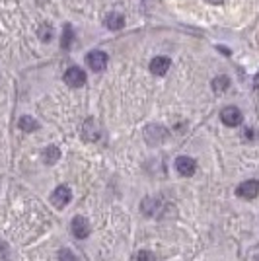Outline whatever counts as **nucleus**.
<instances>
[{"mask_svg": "<svg viewBox=\"0 0 259 261\" xmlns=\"http://www.w3.org/2000/svg\"><path fill=\"white\" fill-rule=\"evenodd\" d=\"M59 261H78V257L74 255L70 249H61L59 251Z\"/></svg>", "mask_w": 259, "mask_h": 261, "instance_id": "obj_17", "label": "nucleus"}, {"mask_svg": "<svg viewBox=\"0 0 259 261\" xmlns=\"http://www.w3.org/2000/svg\"><path fill=\"white\" fill-rule=\"evenodd\" d=\"M105 25H107L109 29H113V31H119L125 25V18L119 12H111L107 14V18H105Z\"/></svg>", "mask_w": 259, "mask_h": 261, "instance_id": "obj_13", "label": "nucleus"}, {"mask_svg": "<svg viewBox=\"0 0 259 261\" xmlns=\"http://www.w3.org/2000/svg\"><path fill=\"white\" fill-rule=\"evenodd\" d=\"M228 86H230L228 76H218V78L212 80V90L214 92H224V90H228Z\"/></svg>", "mask_w": 259, "mask_h": 261, "instance_id": "obj_15", "label": "nucleus"}, {"mask_svg": "<svg viewBox=\"0 0 259 261\" xmlns=\"http://www.w3.org/2000/svg\"><path fill=\"white\" fill-rule=\"evenodd\" d=\"M70 230H72L74 238L84 240L90 234V222H88L84 216H74L72 222H70Z\"/></svg>", "mask_w": 259, "mask_h": 261, "instance_id": "obj_9", "label": "nucleus"}, {"mask_svg": "<svg viewBox=\"0 0 259 261\" xmlns=\"http://www.w3.org/2000/svg\"><path fill=\"white\" fill-rule=\"evenodd\" d=\"M158 207H160V201L156 197H144L142 203H140V211H142L144 216H156Z\"/></svg>", "mask_w": 259, "mask_h": 261, "instance_id": "obj_11", "label": "nucleus"}, {"mask_svg": "<svg viewBox=\"0 0 259 261\" xmlns=\"http://www.w3.org/2000/svg\"><path fill=\"white\" fill-rule=\"evenodd\" d=\"M255 88H259V74L255 76Z\"/></svg>", "mask_w": 259, "mask_h": 261, "instance_id": "obj_21", "label": "nucleus"}, {"mask_svg": "<svg viewBox=\"0 0 259 261\" xmlns=\"http://www.w3.org/2000/svg\"><path fill=\"white\" fill-rule=\"evenodd\" d=\"M70 41H72V27H70V25H64V31H62V41H61L62 49H68V47H70Z\"/></svg>", "mask_w": 259, "mask_h": 261, "instance_id": "obj_16", "label": "nucleus"}, {"mask_svg": "<svg viewBox=\"0 0 259 261\" xmlns=\"http://www.w3.org/2000/svg\"><path fill=\"white\" fill-rule=\"evenodd\" d=\"M101 137V129H99V125L96 123V119H88L84 121L82 125V138L86 140V142H96L98 138Z\"/></svg>", "mask_w": 259, "mask_h": 261, "instance_id": "obj_7", "label": "nucleus"}, {"mask_svg": "<svg viewBox=\"0 0 259 261\" xmlns=\"http://www.w3.org/2000/svg\"><path fill=\"white\" fill-rule=\"evenodd\" d=\"M136 261H154V255H152L150 251H146V249H142V251H138Z\"/></svg>", "mask_w": 259, "mask_h": 261, "instance_id": "obj_18", "label": "nucleus"}, {"mask_svg": "<svg viewBox=\"0 0 259 261\" xmlns=\"http://www.w3.org/2000/svg\"><path fill=\"white\" fill-rule=\"evenodd\" d=\"M144 138L150 146H158L168 138V131L162 125H148L144 129Z\"/></svg>", "mask_w": 259, "mask_h": 261, "instance_id": "obj_1", "label": "nucleus"}, {"mask_svg": "<svg viewBox=\"0 0 259 261\" xmlns=\"http://www.w3.org/2000/svg\"><path fill=\"white\" fill-rule=\"evenodd\" d=\"M207 2H209V4H222L224 0H207Z\"/></svg>", "mask_w": 259, "mask_h": 261, "instance_id": "obj_20", "label": "nucleus"}, {"mask_svg": "<svg viewBox=\"0 0 259 261\" xmlns=\"http://www.w3.org/2000/svg\"><path fill=\"white\" fill-rule=\"evenodd\" d=\"M259 193V181L257 179H247L244 183L236 187V195L242 199H255Z\"/></svg>", "mask_w": 259, "mask_h": 261, "instance_id": "obj_4", "label": "nucleus"}, {"mask_svg": "<svg viewBox=\"0 0 259 261\" xmlns=\"http://www.w3.org/2000/svg\"><path fill=\"white\" fill-rule=\"evenodd\" d=\"M39 35H41L43 41H49L53 38V31L49 29V25H43V29H39Z\"/></svg>", "mask_w": 259, "mask_h": 261, "instance_id": "obj_19", "label": "nucleus"}, {"mask_svg": "<svg viewBox=\"0 0 259 261\" xmlns=\"http://www.w3.org/2000/svg\"><path fill=\"white\" fill-rule=\"evenodd\" d=\"M41 158H43V162L47 166H53V164H57V160L61 158V150H59V146H55V144H49L47 148L43 150Z\"/></svg>", "mask_w": 259, "mask_h": 261, "instance_id": "obj_12", "label": "nucleus"}, {"mask_svg": "<svg viewBox=\"0 0 259 261\" xmlns=\"http://www.w3.org/2000/svg\"><path fill=\"white\" fill-rule=\"evenodd\" d=\"M72 199V193H70V189L66 185H59L53 193H51V203H53V207H57V209H64L68 203Z\"/></svg>", "mask_w": 259, "mask_h": 261, "instance_id": "obj_2", "label": "nucleus"}, {"mask_svg": "<svg viewBox=\"0 0 259 261\" xmlns=\"http://www.w3.org/2000/svg\"><path fill=\"white\" fill-rule=\"evenodd\" d=\"M18 127H20L22 131H25V133H33V131H37V129H39V123H37L31 115H24V117H20Z\"/></svg>", "mask_w": 259, "mask_h": 261, "instance_id": "obj_14", "label": "nucleus"}, {"mask_svg": "<svg viewBox=\"0 0 259 261\" xmlns=\"http://www.w3.org/2000/svg\"><path fill=\"white\" fill-rule=\"evenodd\" d=\"M220 119L226 127H238V125L242 123L244 115H242V111L236 105H228V107H224L220 111Z\"/></svg>", "mask_w": 259, "mask_h": 261, "instance_id": "obj_3", "label": "nucleus"}, {"mask_svg": "<svg viewBox=\"0 0 259 261\" xmlns=\"http://www.w3.org/2000/svg\"><path fill=\"white\" fill-rule=\"evenodd\" d=\"M64 82L72 88H80L86 84V72L78 66H70L66 72H64Z\"/></svg>", "mask_w": 259, "mask_h": 261, "instance_id": "obj_5", "label": "nucleus"}, {"mask_svg": "<svg viewBox=\"0 0 259 261\" xmlns=\"http://www.w3.org/2000/svg\"><path fill=\"white\" fill-rule=\"evenodd\" d=\"M170 66H172V61L168 57H154L150 61V72L156 76H164L170 70Z\"/></svg>", "mask_w": 259, "mask_h": 261, "instance_id": "obj_10", "label": "nucleus"}, {"mask_svg": "<svg viewBox=\"0 0 259 261\" xmlns=\"http://www.w3.org/2000/svg\"><path fill=\"white\" fill-rule=\"evenodd\" d=\"M86 64L94 70V72H99L107 66V55L103 51H92L86 57Z\"/></svg>", "mask_w": 259, "mask_h": 261, "instance_id": "obj_8", "label": "nucleus"}, {"mask_svg": "<svg viewBox=\"0 0 259 261\" xmlns=\"http://www.w3.org/2000/svg\"><path fill=\"white\" fill-rule=\"evenodd\" d=\"M175 170H177V174L183 175V177H191L195 174V170H197V162L193 158H189V156H179L175 160Z\"/></svg>", "mask_w": 259, "mask_h": 261, "instance_id": "obj_6", "label": "nucleus"}]
</instances>
